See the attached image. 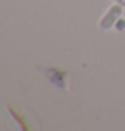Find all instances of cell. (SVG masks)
Instances as JSON below:
<instances>
[{
	"label": "cell",
	"instance_id": "3957f363",
	"mask_svg": "<svg viewBox=\"0 0 125 131\" xmlns=\"http://www.w3.org/2000/svg\"><path fill=\"white\" fill-rule=\"evenodd\" d=\"M117 4H120V6H122L124 8H125V0H114Z\"/></svg>",
	"mask_w": 125,
	"mask_h": 131
},
{
	"label": "cell",
	"instance_id": "6da1fadb",
	"mask_svg": "<svg viewBox=\"0 0 125 131\" xmlns=\"http://www.w3.org/2000/svg\"><path fill=\"white\" fill-rule=\"evenodd\" d=\"M122 6H120V4H117V6H112L108 12L105 14V16L101 19L100 22V27L104 28V30H108V28H112L114 25H116V22L120 19V16H121L122 14Z\"/></svg>",
	"mask_w": 125,
	"mask_h": 131
},
{
	"label": "cell",
	"instance_id": "7a4b0ae2",
	"mask_svg": "<svg viewBox=\"0 0 125 131\" xmlns=\"http://www.w3.org/2000/svg\"><path fill=\"white\" fill-rule=\"evenodd\" d=\"M114 26H116V28H117L118 31H122L124 28H125V20H124V19H118Z\"/></svg>",
	"mask_w": 125,
	"mask_h": 131
}]
</instances>
